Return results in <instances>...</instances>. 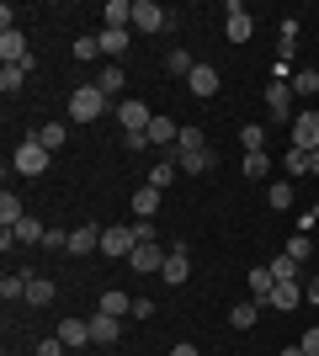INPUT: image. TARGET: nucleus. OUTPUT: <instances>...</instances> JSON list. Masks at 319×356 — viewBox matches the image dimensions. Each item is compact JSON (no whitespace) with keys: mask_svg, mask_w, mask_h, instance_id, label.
Instances as JSON below:
<instances>
[{"mask_svg":"<svg viewBox=\"0 0 319 356\" xmlns=\"http://www.w3.org/2000/svg\"><path fill=\"white\" fill-rule=\"evenodd\" d=\"M48 160H54V154H48V149L27 134L22 144H16V154H11V170H16V176H43V170H48Z\"/></svg>","mask_w":319,"mask_h":356,"instance_id":"obj_1","label":"nucleus"},{"mask_svg":"<svg viewBox=\"0 0 319 356\" xmlns=\"http://www.w3.org/2000/svg\"><path fill=\"white\" fill-rule=\"evenodd\" d=\"M133 250H138L133 223H112V229H101V255H106V261H128Z\"/></svg>","mask_w":319,"mask_h":356,"instance_id":"obj_2","label":"nucleus"},{"mask_svg":"<svg viewBox=\"0 0 319 356\" xmlns=\"http://www.w3.org/2000/svg\"><path fill=\"white\" fill-rule=\"evenodd\" d=\"M106 112V96L96 86H80V90H69V122H96Z\"/></svg>","mask_w":319,"mask_h":356,"instance_id":"obj_3","label":"nucleus"},{"mask_svg":"<svg viewBox=\"0 0 319 356\" xmlns=\"http://www.w3.org/2000/svg\"><path fill=\"white\" fill-rule=\"evenodd\" d=\"M266 118L293 128V118H298V112H293V86H288V80H272V86H266Z\"/></svg>","mask_w":319,"mask_h":356,"instance_id":"obj_4","label":"nucleus"},{"mask_svg":"<svg viewBox=\"0 0 319 356\" xmlns=\"http://www.w3.org/2000/svg\"><path fill=\"white\" fill-rule=\"evenodd\" d=\"M288 134H293V149H304V154H314V149H319V112H314V106H309V112H298Z\"/></svg>","mask_w":319,"mask_h":356,"instance_id":"obj_5","label":"nucleus"},{"mask_svg":"<svg viewBox=\"0 0 319 356\" xmlns=\"http://www.w3.org/2000/svg\"><path fill=\"white\" fill-rule=\"evenodd\" d=\"M133 27L138 32H165L170 27V11L160 0H133Z\"/></svg>","mask_w":319,"mask_h":356,"instance_id":"obj_6","label":"nucleus"},{"mask_svg":"<svg viewBox=\"0 0 319 356\" xmlns=\"http://www.w3.org/2000/svg\"><path fill=\"white\" fill-rule=\"evenodd\" d=\"M0 59H6V64H22V70H32V54H27V32H22V27L0 32Z\"/></svg>","mask_w":319,"mask_h":356,"instance_id":"obj_7","label":"nucleus"},{"mask_svg":"<svg viewBox=\"0 0 319 356\" xmlns=\"http://www.w3.org/2000/svg\"><path fill=\"white\" fill-rule=\"evenodd\" d=\"M117 122H122V134H149L154 112L144 102H117Z\"/></svg>","mask_w":319,"mask_h":356,"instance_id":"obj_8","label":"nucleus"},{"mask_svg":"<svg viewBox=\"0 0 319 356\" xmlns=\"http://www.w3.org/2000/svg\"><path fill=\"white\" fill-rule=\"evenodd\" d=\"M218 86H224V80H218V70H213V64H197V70L186 74V90H192L197 102H213V96H218Z\"/></svg>","mask_w":319,"mask_h":356,"instance_id":"obj_9","label":"nucleus"},{"mask_svg":"<svg viewBox=\"0 0 319 356\" xmlns=\"http://www.w3.org/2000/svg\"><path fill=\"white\" fill-rule=\"evenodd\" d=\"M170 287H186V277H192V255H186V245H170L165 255V271H160Z\"/></svg>","mask_w":319,"mask_h":356,"instance_id":"obj_10","label":"nucleus"},{"mask_svg":"<svg viewBox=\"0 0 319 356\" xmlns=\"http://www.w3.org/2000/svg\"><path fill=\"white\" fill-rule=\"evenodd\" d=\"M224 32H229V43H250V16H245V6L240 0H229V11H224Z\"/></svg>","mask_w":319,"mask_h":356,"instance_id":"obj_11","label":"nucleus"},{"mask_svg":"<svg viewBox=\"0 0 319 356\" xmlns=\"http://www.w3.org/2000/svg\"><path fill=\"white\" fill-rule=\"evenodd\" d=\"M165 245H138V250L133 255H128V266H133V271H154V277H160V271H165Z\"/></svg>","mask_w":319,"mask_h":356,"instance_id":"obj_12","label":"nucleus"},{"mask_svg":"<svg viewBox=\"0 0 319 356\" xmlns=\"http://www.w3.org/2000/svg\"><path fill=\"white\" fill-rule=\"evenodd\" d=\"M69 351H80V346H91V319H59V330H54Z\"/></svg>","mask_w":319,"mask_h":356,"instance_id":"obj_13","label":"nucleus"},{"mask_svg":"<svg viewBox=\"0 0 319 356\" xmlns=\"http://www.w3.org/2000/svg\"><path fill=\"white\" fill-rule=\"evenodd\" d=\"M122 335V319H112V314H91V346H112Z\"/></svg>","mask_w":319,"mask_h":356,"instance_id":"obj_14","label":"nucleus"},{"mask_svg":"<svg viewBox=\"0 0 319 356\" xmlns=\"http://www.w3.org/2000/svg\"><path fill=\"white\" fill-rule=\"evenodd\" d=\"M91 250H101V229H96V223L69 229V255H91Z\"/></svg>","mask_w":319,"mask_h":356,"instance_id":"obj_15","label":"nucleus"},{"mask_svg":"<svg viewBox=\"0 0 319 356\" xmlns=\"http://www.w3.org/2000/svg\"><path fill=\"white\" fill-rule=\"evenodd\" d=\"M96 43H101V59H122V54H128V32L122 27H101Z\"/></svg>","mask_w":319,"mask_h":356,"instance_id":"obj_16","label":"nucleus"},{"mask_svg":"<svg viewBox=\"0 0 319 356\" xmlns=\"http://www.w3.org/2000/svg\"><path fill=\"white\" fill-rule=\"evenodd\" d=\"M272 293H277V277H272V266H256L250 271V298H256L261 309L272 303Z\"/></svg>","mask_w":319,"mask_h":356,"instance_id":"obj_17","label":"nucleus"},{"mask_svg":"<svg viewBox=\"0 0 319 356\" xmlns=\"http://www.w3.org/2000/svg\"><path fill=\"white\" fill-rule=\"evenodd\" d=\"M32 138H38V144H43L48 154H59V149H64V138H69V128H64V122H43V128H32Z\"/></svg>","mask_w":319,"mask_h":356,"instance_id":"obj_18","label":"nucleus"},{"mask_svg":"<svg viewBox=\"0 0 319 356\" xmlns=\"http://www.w3.org/2000/svg\"><path fill=\"white\" fill-rule=\"evenodd\" d=\"M101 16H106V27H133V0H106L101 6Z\"/></svg>","mask_w":319,"mask_h":356,"instance_id":"obj_19","label":"nucleus"},{"mask_svg":"<svg viewBox=\"0 0 319 356\" xmlns=\"http://www.w3.org/2000/svg\"><path fill=\"white\" fill-rule=\"evenodd\" d=\"M22 218H27V213H22V197L6 186V192H0V229H16Z\"/></svg>","mask_w":319,"mask_h":356,"instance_id":"obj_20","label":"nucleus"},{"mask_svg":"<svg viewBox=\"0 0 319 356\" xmlns=\"http://www.w3.org/2000/svg\"><path fill=\"white\" fill-rule=\"evenodd\" d=\"M122 86H128V70H122V64H106V70L96 74V90H101V96H117Z\"/></svg>","mask_w":319,"mask_h":356,"instance_id":"obj_21","label":"nucleus"},{"mask_svg":"<svg viewBox=\"0 0 319 356\" xmlns=\"http://www.w3.org/2000/svg\"><path fill=\"white\" fill-rule=\"evenodd\" d=\"M176 165H181V176H202V170H213V149H192V154H176Z\"/></svg>","mask_w":319,"mask_h":356,"instance_id":"obj_22","label":"nucleus"},{"mask_svg":"<svg viewBox=\"0 0 319 356\" xmlns=\"http://www.w3.org/2000/svg\"><path fill=\"white\" fill-rule=\"evenodd\" d=\"M154 213H160V192L144 181V186L133 192V218H154Z\"/></svg>","mask_w":319,"mask_h":356,"instance_id":"obj_23","label":"nucleus"},{"mask_svg":"<svg viewBox=\"0 0 319 356\" xmlns=\"http://www.w3.org/2000/svg\"><path fill=\"white\" fill-rule=\"evenodd\" d=\"M96 314H112V319H122V314H133V298L112 287V293H101V303H96Z\"/></svg>","mask_w":319,"mask_h":356,"instance_id":"obj_24","label":"nucleus"},{"mask_svg":"<svg viewBox=\"0 0 319 356\" xmlns=\"http://www.w3.org/2000/svg\"><path fill=\"white\" fill-rule=\"evenodd\" d=\"M256 319H261V303H256V298H245V303L229 309V325H234V330H250Z\"/></svg>","mask_w":319,"mask_h":356,"instance_id":"obj_25","label":"nucleus"},{"mask_svg":"<svg viewBox=\"0 0 319 356\" xmlns=\"http://www.w3.org/2000/svg\"><path fill=\"white\" fill-rule=\"evenodd\" d=\"M298 303H304V287L298 282H277V293H272L266 309H298Z\"/></svg>","mask_w":319,"mask_h":356,"instance_id":"obj_26","label":"nucleus"},{"mask_svg":"<svg viewBox=\"0 0 319 356\" xmlns=\"http://www.w3.org/2000/svg\"><path fill=\"white\" fill-rule=\"evenodd\" d=\"M197 70V59H192V54H186V48H170L165 54V74H176V80H186V74Z\"/></svg>","mask_w":319,"mask_h":356,"instance_id":"obj_27","label":"nucleus"},{"mask_svg":"<svg viewBox=\"0 0 319 356\" xmlns=\"http://www.w3.org/2000/svg\"><path fill=\"white\" fill-rule=\"evenodd\" d=\"M176 138H181V128H176L170 118H154V122H149V149H154V144H170V149H176Z\"/></svg>","mask_w":319,"mask_h":356,"instance_id":"obj_28","label":"nucleus"},{"mask_svg":"<svg viewBox=\"0 0 319 356\" xmlns=\"http://www.w3.org/2000/svg\"><path fill=\"white\" fill-rule=\"evenodd\" d=\"M27 303L32 309H48V303H54V282H48V277H27Z\"/></svg>","mask_w":319,"mask_h":356,"instance_id":"obj_29","label":"nucleus"},{"mask_svg":"<svg viewBox=\"0 0 319 356\" xmlns=\"http://www.w3.org/2000/svg\"><path fill=\"white\" fill-rule=\"evenodd\" d=\"M0 298H6V303H27V277L6 271V277H0Z\"/></svg>","mask_w":319,"mask_h":356,"instance_id":"obj_30","label":"nucleus"},{"mask_svg":"<svg viewBox=\"0 0 319 356\" xmlns=\"http://www.w3.org/2000/svg\"><path fill=\"white\" fill-rule=\"evenodd\" d=\"M240 149L245 154H261V149H266V128H261V122H245L240 128Z\"/></svg>","mask_w":319,"mask_h":356,"instance_id":"obj_31","label":"nucleus"},{"mask_svg":"<svg viewBox=\"0 0 319 356\" xmlns=\"http://www.w3.org/2000/svg\"><path fill=\"white\" fill-rule=\"evenodd\" d=\"M293 96H319V70H293Z\"/></svg>","mask_w":319,"mask_h":356,"instance_id":"obj_32","label":"nucleus"},{"mask_svg":"<svg viewBox=\"0 0 319 356\" xmlns=\"http://www.w3.org/2000/svg\"><path fill=\"white\" fill-rule=\"evenodd\" d=\"M266 266H272V277H277V282H298V271H304L298 261H293V255H272Z\"/></svg>","mask_w":319,"mask_h":356,"instance_id":"obj_33","label":"nucleus"},{"mask_svg":"<svg viewBox=\"0 0 319 356\" xmlns=\"http://www.w3.org/2000/svg\"><path fill=\"white\" fill-rule=\"evenodd\" d=\"M176 176H181V165H176V160H160V165L149 170V186H154V192H165Z\"/></svg>","mask_w":319,"mask_h":356,"instance_id":"obj_34","label":"nucleus"},{"mask_svg":"<svg viewBox=\"0 0 319 356\" xmlns=\"http://www.w3.org/2000/svg\"><path fill=\"white\" fill-rule=\"evenodd\" d=\"M266 202H272L277 213H288L293 208V181H272V186H266Z\"/></svg>","mask_w":319,"mask_h":356,"instance_id":"obj_35","label":"nucleus"},{"mask_svg":"<svg viewBox=\"0 0 319 356\" xmlns=\"http://www.w3.org/2000/svg\"><path fill=\"white\" fill-rule=\"evenodd\" d=\"M96 59H101V43H96L91 32H80L75 38V64H96Z\"/></svg>","mask_w":319,"mask_h":356,"instance_id":"obj_36","label":"nucleus"},{"mask_svg":"<svg viewBox=\"0 0 319 356\" xmlns=\"http://www.w3.org/2000/svg\"><path fill=\"white\" fill-rule=\"evenodd\" d=\"M192 149H208V138H202V128H197V122H186V128H181V138H176V154H192Z\"/></svg>","mask_w":319,"mask_h":356,"instance_id":"obj_37","label":"nucleus"},{"mask_svg":"<svg viewBox=\"0 0 319 356\" xmlns=\"http://www.w3.org/2000/svg\"><path fill=\"white\" fill-rule=\"evenodd\" d=\"M22 86H27V70H22V64H6V70H0V90H6V96H16Z\"/></svg>","mask_w":319,"mask_h":356,"instance_id":"obj_38","label":"nucleus"},{"mask_svg":"<svg viewBox=\"0 0 319 356\" xmlns=\"http://www.w3.org/2000/svg\"><path fill=\"white\" fill-rule=\"evenodd\" d=\"M43 234H48V223H38V218L16 223V239H22V245H43Z\"/></svg>","mask_w":319,"mask_h":356,"instance_id":"obj_39","label":"nucleus"},{"mask_svg":"<svg viewBox=\"0 0 319 356\" xmlns=\"http://www.w3.org/2000/svg\"><path fill=\"white\" fill-rule=\"evenodd\" d=\"M309 250H314V239H309V234H293V239H288V250H282V255H293V261L304 266V261H309Z\"/></svg>","mask_w":319,"mask_h":356,"instance_id":"obj_40","label":"nucleus"},{"mask_svg":"<svg viewBox=\"0 0 319 356\" xmlns=\"http://www.w3.org/2000/svg\"><path fill=\"white\" fill-rule=\"evenodd\" d=\"M266 170H272V160H266V149H261V154H245V176H250V181H261Z\"/></svg>","mask_w":319,"mask_h":356,"instance_id":"obj_41","label":"nucleus"},{"mask_svg":"<svg viewBox=\"0 0 319 356\" xmlns=\"http://www.w3.org/2000/svg\"><path fill=\"white\" fill-rule=\"evenodd\" d=\"M43 250H69V229H48V234H43Z\"/></svg>","mask_w":319,"mask_h":356,"instance_id":"obj_42","label":"nucleus"},{"mask_svg":"<svg viewBox=\"0 0 319 356\" xmlns=\"http://www.w3.org/2000/svg\"><path fill=\"white\" fill-rule=\"evenodd\" d=\"M304 170H309V154L304 149H288V176H304Z\"/></svg>","mask_w":319,"mask_h":356,"instance_id":"obj_43","label":"nucleus"},{"mask_svg":"<svg viewBox=\"0 0 319 356\" xmlns=\"http://www.w3.org/2000/svg\"><path fill=\"white\" fill-rule=\"evenodd\" d=\"M38 356H69V346H64V341H59V335H48V341H43V346H38Z\"/></svg>","mask_w":319,"mask_h":356,"instance_id":"obj_44","label":"nucleus"},{"mask_svg":"<svg viewBox=\"0 0 319 356\" xmlns=\"http://www.w3.org/2000/svg\"><path fill=\"white\" fill-rule=\"evenodd\" d=\"M133 234H138V245H154V234H160V229H154L149 218H138V223H133Z\"/></svg>","mask_w":319,"mask_h":356,"instance_id":"obj_45","label":"nucleus"},{"mask_svg":"<svg viewBox=\"0 0 319 356\" xmlns=\"http://www.w3.org/2000/svg\"><path fill=\"white\" fill-rule=\"evenodd\" d=\"M298 346H304V356H319V325L309 330V335H304V341H298Z\"/></svg>","mask_w":319,"mask_h":356,"instance_id":"obj_46","label":"nucleus"},{"mask_svg":"<svg viewBox=\"0 0 319 356\" xmlns=\"http://www.w3.org/2000/svg\"><path fill=\"white\" fill-rule=\"evenodd\" d=\"M122 149H149V134H122Z\"/></svg>","mask_w":319,"mask_h":356,"instance_id":"obj_47","label":"nucleus"},{"mask_svg":"<svg viewBox=\"0 0 319 356\" xmlns=\"http://www.w3.org/2000/svg\"><path fill=\"white\" fill-rule=\"evenodd\" d=\"M170 356H197V346H192V341H176V346H170Z\"/></svg>","mask_w":319,"mask_h":356,"instance_id":"obj_48","label":"nucleus"},{"mask_svg":"<svg viewBox=\"0 0 319 356\" xmlns=\"http://www.w3.org/2000/svg\"><path fill=\"white\" fill-rule=\"evenodd\" d=\"M309 176H319V149H314V154H309Z\"/></svg>","mask_w":319,"mask_h":356,"instance_id":"obj_49","label":"nucleus"},{"mask_svg":"<svg viewBox=\"0 0 319 356\" xmlns=\"http://www.w3.org/2000/svg\"><path fill=\"white\" fill-rule=\"evenodd\" d=\"M277 356H304V346H288V351H277Z\"/></svg>","mask_w":319,"mask_h":356,"instance_id":"obj_50","label":"nucleus"}]
</instances>
